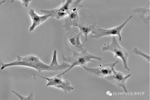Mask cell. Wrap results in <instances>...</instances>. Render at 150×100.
Wrapping results in <instances>:
<instances>
[{"mask_svg": "<svg viewBox=\"0 0 150 100\" xmlns=\"http://www.w3.org/2000/svg\"><path fill=\"white\" fill-rule=\"evenodd\" d=\"M72 52V55L71 56L66 57L63 54L62 55V62H67L69 63L70 66L65 71L60 73L61 75L69 71L75 66H79L82 67L86 66L87 63L89 62H96L92 59H96L100 62L102 59V58L100 57L89 53L86 49H85L80 52L75 51Z\"/></svg>", "mask_w": 150, "mask_h": 100, "instance_id": "1", "label": "cell"}, {"mask_svg": "<svg viewBox=\"0 0 150 100\" xmlns=\"http://www.w3.org/2000/svg\"><path fill=\"white\" fill-rule=\"evenodd\" d=\"M79 20L78 27L79 28L80 33L81 35L85 36L84 43L88 41L87 36L89 33L95 28L97 22L95 17L90 11L83 9L79 15Z\"/></svg>", "mask_w": 150, "mask_h": 100, "instance_id": "2", "label": "cell"}, {"mask_svg": "<svg viewBox=\"0 0 150 100\" xmlns=\"http://www.w3.org/2000/svg\"><path fill=\"white\" fill-rule=\"evenodd\" d=\"M17 57V60L14 62L6 64L2 63L1 69L3 70L9 66L19 65L32 68L40 72L43 65V63L38 57L33 55L22 57L18 55Z\"/></svg>", "mask_w": 150, "mask_h": 100, "instance_id": "3", "label": "cell"}, {"mask_svg": "<svg viewBox=\"0 0 150 100\" xmlns=\"http://www.w3.org/2000/svg\"><path fill=\"white\" fill-rule=\"evenodd\" d=\"M104 45L102 47V50L103 51H111L114 53L115 58L118 57L120 58L123 61L125 69L129 71L130 69L128 66L127 63V59L129 56V53L126 50L119 45L115 37L112 36L110 44H104Z\"/></svg>", "mask_w": 150, "mask_h": 100, "instance_id": "4", "label": "cell"}, {"mask_svg": "<svg viewBox=\"0 0 150 100\" xmlns=\"http://www.w3.org/2000/svg\"><path fill=\"white\" fill-rule=\"evenodd\" d=\"M81 36L80 33L76 34L71 30L66 33L64 37V43L68 50L72 52L75 51L80 52L85 49V43L83 42L82 43L80 41Z\"/></svg>", "mask_w": 150, "mask_h": 100, "instance_id": "5", "label": "cell"}, {"mask_svg": "<svg viewBox=\"0 0 150 100\" xmlns=\"http://www.w3.org/2000/svg\"><path fill=\"white\" fill-rule=\"evenodd\" d=\"M133 16V15L130 16L120 25L109 29H102L96 25L95 28L91 32L94 35H91V37L93 38L98 39L104 36L117 35L119 36V41H121L122 40L120 34L121 31L124 26Z\"/></svg>", "mask_w": 150, "mask_h": 100, "instance_id": "6", "label": "cell"}, {"mask_svg": "<svg viewBox=\"0 0 150 100\" xmlns=\"http://www.w3.org/2000/svg\"><path fill=\"white\" fill-rule=\"evenodd\" d=\"M119 62L118 61L113 63H104L99 67L96 68H88L86 66L82 67L95 77L105 78L112 74L114 67Z\"/></svg>", "mask_w": 150, "mask_h": 100, "instance_id": "7", "label": "cell"}, {"mask_svg": "<svg viewBox=\"0 0 150 100\" xmlns=\"http://www.w3.org/2000/svg\"><path fill=\"white\" fill-rule=\"evenodd\" d=\"M62 75L60 74L51 78H48L43 77H41L47 80V84L45 87L48 86H52L58 89H61L67 93L74 89L71 86L70 82L68 80H64Z\"/></svg>", "mask_w": 150, "mask_h": 100, "instance_id": "8", "label": "cell"}, {"mask_svg": "<svg viewBox=\"0 0 150 100\" xmlns=\"http://www.w3.org/2000/svg\"><path fill=\"white\" fill-rule=\"evenodd\" d=\"M130 74L125 75L123 73L116 71L114 69L112 74L105 78L110 82L116 85L119 88L122 87L125 92L127 93L125 85V82L127 79L131 75Z\"/></svg>", "mask_w": 150, "mask_h": 100, "instance_id": "9", "label": "cell"}, {"mask_svg": "<svg viewBox=\"0 0 150 100\" xmlns=\"http://www.w3.org/2000/svg\"><path fill=\"white\" fill-rule=\"evenodd\" d=\"M80 8H76L71 11L65 19L62 27L65 31H70L71 26H78L79 17L78 12Z\"/></svg>", "mask_w": 150, "mask_h": 100, "instance_id": "10", "label": "cell"}, {"mask_svg": "<svg viewBox=\"0 0 150 100\" xmlns=\"http://www.w3.org/2000/svg\"><path fill=\"white\" fill-rule=\"evenodd\" d=\"M28 13L30 15L32 22V24L30 27L29 29L30 32L33 31L36 26L44 22L49 17H50L49 15L39 16L34 12V10L33 9H30Z\"/></svg>", "mask_w": 150, "mask_h": 100, "instance_id": "11", "label": "cell"}, {"mask_svg": "<svg viewBox=\"0 0 150 100\" xmlns=\"http://www.w3.org/2000/svg\"><path fill=\"white\" fill-rule=\"evenodd\" d=\"M134 13L138 14L139 18L145 24H148L150 22V1L147 3L145 6L137 7L133 11Z\"/></svg>", "mask_w": 150, "mask_h": 100, "instance_id": "12", "label": "cell"}, {"mask_svg": "<svg viewBox=\"0 0 150 100\" xmlns=\"http://www.w3.org/2000/svg\"><path fill=\"white\" fill-rule=\"evenodd\" d=\"M132 51L133 53L135 54L142 56L145 58L148 62H150V56H149L144 53L140 50L136 48H134Z\"/></svg>", "mask_w": 150, "mask_h": 100, "instance_id": "13", "label": "cell"}, {"mask_svg": "<svg viewBox=\"0 0 150 100\" xmlns=\"http://www.w3.org/2000/svg\"><path fill=\"white\" fill-rule=\"evenodd\" d=\"M12 91L21 100H34V94L32 92L30 93L28 96L26 97L20 95L14 90H12Z\"/></svg>", "mask_w": 150, "mask_h": 100, "instance_id": "14", "label": "cell"}, {"mask_svg": "<svg viewBox=\"0 0 150 100\" xmlns=\"http://www.w3.org/2000/svg\"><path fill=\"white\" fill-rule=\"evenodd\" d=\"M60 64H59L57 62L56 58V50L55 49L54 51L52 61L49 65L51 67L55 68L59 66Z\"/></svg>", "mask_w": 150, "mask_h": 100, "instance_id": "15", "label": "cell"}, {"mask_svg": "<svg viewBox=\"0 0 150 100\" xmlns=\"http://www.w3.org/2000/svg\"><path fill=\"white\" fill-rule=\"evenodd\" d=\"M21 1L22 2V5H24L26 7H27L28 4L31 0H21Z\"/></svg>", "mask_w": 150, "mask_h": 100, "instance_id": "16", "label": "cell"}]
</instances>
